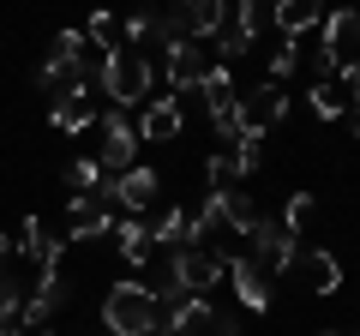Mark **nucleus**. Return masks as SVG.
<instances>
[{
    "label": "nucleus",
    "instance_id": "obj_23",
    "mask_svg": "<svg viewBox=\"0 0 360 336\" xmlns=\"http://www.w3.org/2000/svg\"><path fill=\"white\" fill-rule=\"evenodd\" d=\"M198 91H205V103H210V108L234 103V78H229V66H210V72H205V84H198Z\"/></svg>",
    "mask_w": 360,
    "mask_h": 336
},
{
    "label": "nucleus",
    "instance_id": "obj_17",
    "mask_svg": "<svg viewBox=\"0 0 360 336\" xmlns=\"http://www.w3.org/2000/svg\"><path fill=\"white\" fill-rule=\"evenodd\" d=\"M319 30H324L319 42L336 54V60H342V49H360V13H324Z\"/></svg>",
    "mask_w": 360,
    "mask_h": 336
},
{
    "label": "nucleus",
    "instance_id": "obj_31",
    "mask_svg": "<svg viewBox=\"0 0 360 336\" xmlns=\"http://www.w3.org/2000/svg\"><path fill=\"white\" fill-rule=\"evenodd\" d=\"M150 18H156L150 6H139V13L127 18V42H132V49H139V42H150Z\"/></svg>",
    "mask_w": 360,
    "mask_h": 336
},
{
    "label": "nucleus",
    "instance_id": "obj_9",
    "mask_svg": "<svg viewBox=\"0 0 360 336\" xmlns=\"http://www.w3.org/2000/svg\"><path fill=\"white\" fill-rule=\"evenodd\" d=\"M174 18L193 42H210L217 30H229V0H174Z\"/></svg>",
    "mask_w": 360,
    "mask_h": 336
},
{
    "label": "nucleus",
    "instance_id": "obj_16",
    "mask_svg": "<svg viewBox=\"0 0 360 336\" xmlns=\"http://www.w3.org/2000/svg\"><path fill=\"white\" fill-rule=\"evenodd\" d=\"M13 246L37 264V276H42V271H60V240H49V234H42V217H25V228H18Z\"/></svg>",
    "mask_w": 360,
    "mask_h": 336
},
{
    "label": "nucleus",
    "instance_id": "obj_35",
    "mask_svg": "<svg viewBox=\"0 0 360 336\" xmlns=\"http://www.w3.org/2000/svg\"><path fill=\"white\" fill-rule=\"evenodd\" d=\"M319 336H342V330H319Z\"/></svg>",
    "mask_w": 360,
    "mask_h": 336
},
{
    "label": "nucleus",
    "instance_id": "obj_2",
    "mask_svg": "<svg viewBox=\"0 0 360 336\" xmlns=\"http://www.w3.org/2000/svg\"><path fill=\"white\" fill-rule=\"evenodd\" d=\"M103 324H108V336H150L162 324V300L144 283H115L103 300Z\"/></svg>",
    "mask_w": 360,
    "mask_h": 336
},
{
    "label": "nucleus",
    "instance_id": "obj_7",
    "mask_svg": "<svg viewBox=\"0 0 360 336\" xmlns=\"http://www.w3.org/2000/svg\"><path fill=\"white\" fill-rule=\"evenodd\" d=\"M210 49L205 42H174V49H162V72H168V84H174V91H198V84H205V72H210Z\"/></svg>",
    "mask_w": 360,
    "mask_h": 336
},
{
    "label": "nucleus",
    "instance_id": "obj_25",
    "mask_svg": "<svg viewBox=\"0 0 360 336\" xmlns=\"http://www.w3.org/2000/svg\"><path fill=\"white\" fill-rule=\"evenodd\" d=\"M295 66H300V42H295V37H283V49L270 54V84H283Z\"/></svg>",
    "mask_w": 360,
    "mask_h": 336
},
{
    "label": "nucleus",
    "instance_id": "obj_30",
    "mask_svg": "<svg viewBox=\"0 0 360 336\" xmlns=\"http://www.w3.org/2000/svg\"><path fill=\"white\" fill-rule=\"evenodd\" d=\"M18 283H6V276H0V324H18Z\"/></svg>",
    "mask_w": 360,
    "mask_h": 336
},
{
    "label": "nucleus",
    "instance_id": "obj_5",
    "mask_svg": "<svg viewBox=\"0 0 360 336\" xmlns=\"http://www.w3.org/2000/svg\"><path fill=\"white\" fill-rule=\"evenodd\" d=\"M90 84H96V78H78V84H66V91L54 96V108H49V127L54 132L72 138V132H84L90 120H96V91H90Z\"/></svg>",
    "mask_w": 360,
    "mask_h": 336
},
{
    "label": "nucleus",
    "instance_id": "obj_13",
    "mask_svg": "<svg viewBox=\"0 0 360 336\" xmlns=\"http://www.w3.org/2000/svg\"><path fill=\"white\" fill-rule=\"evenodd\" d=\"M229 283H234V300H240V306H252V312L270 306V276L258 271L246 252H234V259H229Z\"/></svg>",
    "mask_w": 360,
    "mask_h": 336
},
{
    "label": "nucleus",
    "instance_id": "obj_33",
    "mask_svg": "<svg viewBox=\"0 0 360 336\" xmlns=\"http://www.w3.org/2000/svg\"><path fill=\"white\" fill-rule=\"evenodd\" d=\"M6 252H13V240H6V228H0V264H6Z\"/></svg>",
    "mask_w": 360,
    "mask_h": 336
},
{
    "label": "nucleus",
    "instance_id": "obj_14",
    "mask_svg": "<svg viewBox=\"0 0 360 336\" xmlns=\"http://www.w3.org/2000/svg\"><path fill=\"white\" fill-rule=\"evenodd\" d=\"M240 115H246V132H270L276 120L288 115V96H283V84H258V91L240 103Z\"/></svg>",
    "mask_w": 360,
    "mask_h": 336
},
{
    "label": "nucleus",
    "instance_id": "obj_1",
    "mask_svg": "<svg viewBox=\"0 0 360 336\" xmlns=\"http://www.w3.org/2000/svg\"><path fill=\"white\" fill-rule=\"evenodd\" d=\"M150 60H144L139 49H108L103 60H96V84L108 91V103L115 108H139V103H150Z\"/></svg>",
    "mask_w": 360,
    "mask_h": 336
},
{
    "label": "nucleus",
    "instance_id": "obj_18",
    "mask_svg": "<svg viewBox=\"0 0 360 336\" xmlns=\"http://www.w3.org/2000/svg\"><path fill=\"white\" fill-rule=\"evenodd\" d=\"M115 240H120V259H127V264H144V259L156 252V240H150V222H139V217L115 222Z\"/></svg>",
    "mask_w": 360,
    "mask_h": 336
},
{
    "label": "nucleus",
    "instance_id": "obj_4",
    "mask_svg": "<svg viewBox=\"0 0 360 336\" xmlns=\"http://www.w3.org/2000/svg\"><path fill=\"white\" fill-rule=\"evenodd\" d=\"M246 240H252V252H246V259H252V264H258L264 276H283V271H295V252H300V246H295V234H288L283 222L258 217Z\"/></svg>",
    "mask_w": 360,
    "mask_h": 336
},
{
    "label": "nucleus",
    "instance_id": "obj_19",
    "mask_svg": "<svg viewBox=\"0 0 360 336\" xmlns=\"http://www.w3.org/2000/svg\"><path fill=\"white\" fill-rule=\"evenodd\" d=\"M217 198H222V228H234V234H252V222L264 217V210H258L246 193H234V186H229V193H217Z\"/></svg>",
    "mask_w": 360,
    "mask_h": 336
},
{
    "label": "nucleus",
    "instance_id": "obj_27",
    "mask_svg": "<svg viewBox=\"0 0 360 336\" xmlns=\"http://www.w3.org/2000/svg\"><path fill=\"white\" fill-rule=\"evenodd\" d=\"M312 217V193H288V210H283V228L300 234V222Z\"/></svg>",
    "mask_w": 360,
    "mask_h": 336
},
{
    "label": "nucleus",
    "instance_id": "obj_29",
    "mask_svg": "<svg viewBox=\"0 0 360 336\" xmlns=\"http://www.w3.org/2000/svg\"><path fill=\"white\" fill-rule=\"evenodd\" d=\"M336 84H342V91H348V103L360 108V54H354V60H342V66H336Z\"/></svg>",
    "mask_w": 360,
    "mask_h": 336
},
{
    "label": "nucleus",
    "instance_id": "obj_28",
    "mask_svg": "<svg viewBox=\"0 0 360 336\" xmlns=\"http://www.w3.org/2000/svg\"><path fill=\"white\" fill-rule=\"evenodd\" d=\"M210 42H217V54H222V60H240V54H252V42H246L240 30H217Z\"/></svg>",
    "mask_w": 360,
    "mask_h": 336
},
{
    "label": "nucleus",
    "instance_id": "obj_22",
    "mask_svg": "<svg viewBox=\"0 0 360 336\" xmlns=\"http://www.w3.org/2000/svg\"><path fill=\"white\" fill-rule=\"evenodd\" d=\"M66 186H72V193H103V162H96V156H78V162L66 168Z\"/></svg>",
    "mask_w": 360,
    "mask_h": 336
},
{
    "label": "nucleus",
    "instance_id": "obj_20",
    "mask_svg": "<svg viewBox=\"0 0 360 336\" xmlns=\"http://www.w3.org/2000/svg\"><path fill=\"white\" fill-rule=\"evenodd\" d=\"M307 96H312V115H319V120H342L348 115V91L336 84V78H319Z\"/></svg>",
    "mask_w": 360,
    "mask_h": 336
},
{
    "label": "nucleus",
    "instance_id": "obj_37",
    "mask_svg": "<svg viewBox=\"0 0 360 336\" xmlns=\"http://www.w3.org/2000/svg\"><path fill=\"white\" fill-rule=\"evenodd\" d=\"M354 336H360V330H354Z\"/></svg>",
    "mask_w": 360,
    "mask_h": 336
},
{
    "label": "nucleus",
    "instance_id": "obj_11",
    "mask_svg": "<svg viewBox=\"0 0 360 336\" xmlns=\"http://www.w3.org/2000/svg\"><path fill=\"white\" fill-rule=\"evenodd\" d=\"M132 150H139V132H132L120 115H108V120H103V150H96L103 174H127V168H132Z\"/></svg>",
    "mask_w": 360,
    "mask_h": 336
},
{
    "label": "nucleus",
    "instance_id": "obj_36",
    "mask_svg": "<svg viewBox=\"0 0 360 336\" xmlns=\"http://www.w3.org/2000/svg\"><path fill=\"white\" fill-rule=\"evenodd\" d=\"M30 336H49V330H30Z\"/></svg>",
    "mask_w": 360,
    "mask_h": 336
},
{
    "label": "nucleus",
    "instance_id": "obj_8",
    "mask_svg": "<svg viewBox=\"0 0 360 336\" xmlns=\"http://www.w3.org/2000/svg\"><path fill=\"white\" fill-rule=\"evenodd\" d=\"M108 198H115L120 210H132V217H144V210L156 205V168H127V174H108V186H103Z\"/></svg>",
    "mask_w": 360,
    "mask_h": 336
},
{
    "label": "nucleus",
    "instance_id": "obj_34",
    "mask_svg": "<svg viewBox=\"0 0 360 336\" xmlns=\"http://www.w3.org/2000/svg\"><path fill=\"white\" fill-rule=\"evenodd\" d=\"M0 336H25V330H18V324H0Z\"/></svg>",
    "mask_w": 360,
    "mask_h": 336
},
{
    "label": "nucleus",
    "instance_id": "obj_12",
    "mask_svg": "<svg viewBox=\"0 0 360 336\" xmlns=\"http://www.w3.org/2000/svg\"><path fill=\"white\" fill-rule=\"evenodd\" d=\"M270 25L283 30V37H307V30L324 25V0H270Z\"/></svg>",
    "mask_w": 360,
    "mask_h": 336
},
{
    "label": "nucleus",
    "instance_id": "obj_10",
    "mask_svg": "<svg viewBox=\"0 0 360 336\" xmlns=\"http://www.w3.org/2000/svg\"><path fill=\"white\" fill-rule=\"evenodd\" d=\"M295 271H300V283H307L312 295H336V288H342V259H336L330 246H307V252H295Z\"/></svg>",
    "mask_w": 360,
    "mask_h": 336
},
{
    "label": "nucleus",
    "instance_id": "obj_32",
    "mask_svg": "<svg viewBox=\"0 0 360 336\" xmlns=\"http://www.w3.org/2000/svg\"><path fill=\"white\" fill-rule=\"evenodd\" d=\"M336 66H342V60H336V54L319 42V49H312V72H319V78H336Z\"/></svg>",
    "mask_w": 360,
    "mask_h": 336
},
{
    "label": "nucleus",
    "instance_id": "obj_6",
    "mask_svg": "<svg viewBox=\"0 0 360 336\" xmlns=\"http://www.w3.org/2000/svg\"><path fill=\"white\" fill-rule=\"evenodd\" d=\"M66 228H72V240L115 234V198H108V193H72V205H66Z\"/></svg>",
    "mask_w": 360,
    "mask_h": 336
},
{
    "label": "nucleus",
    "instance_id": "obj_21",
    "mask_svg": "<svg viewBox=\"0 0 360 336\" xmlns=\"http://www.w3.org/2000/svg\"><path fill=\"white\" fill-rule=\"evenodd\" d=\"M205 181H210V193H229V186L240 181V162H234V150L205 156Z\"/></svg>",
    "mask_w": 360,
    "mask_h": 336
},
{
    "label": "nucleus",
    "instance_id": "obj_3",
    "mask_svg": "<svg viewBox=\"0 0 360 336\" xmlns=\"http://www.w3.org/2000/svg\"><path fill=\"white\" fill-rule=\"evenodd\" d=\"M222 276H229V259L210 252V246H174V252H168V283H174L180 295H205Z\"/></svg>",
    "mask_w": 360,
    "mask_h": 336
},
{
    "label": "nucleus",
    "instance_id": "obj_15",
    "mask_svg": "<svg viewBox=\"0 0 360 336\" xmlns=\"http://www.w3.org/2000/svg\"><path fill=\"white\" fill-rule=\"evenodd\" d=\"M132 132H139V138H150V144L180 138V103H174V96H150V103H144V120H139Z\"/></svg>",
    "mask_w": 360,
    "mask_h": 336
},
{
    "label": "nucleus",
    "instance_id": "obj_26",
    "mask_svg": "<svg viewBox=\"0 0 360 336\" xmlns=\"http://www.w3.org/2000/svg\"><path fill=\"white\" fill-rule=\"evenodd\" d=\"M84 37H90V49H115V18H108V13H90V25H84Z\"/></svg>",
    "mask_w": 360,
    "mask_h": 336
},
{
    "label": "nucleus",
    "instance_id": "obj_24",
    "mask_svg": "<svg viewBox=\"0 0 360 336\" xmlns=\"http://www.w3.org/2000/svg\"><path fill=\"white\" fill-rule=\"evenodd\" d=\"M264 25H270V0H240V25H234V30H240L246 42H258Z\"/></svg>",
    "mask_w": 360,
    "mask_h": 336
}]
</instances>
